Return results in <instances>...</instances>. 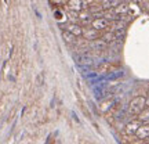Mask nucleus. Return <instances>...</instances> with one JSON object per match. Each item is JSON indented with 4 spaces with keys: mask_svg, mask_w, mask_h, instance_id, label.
Listing matches in <instances>:
<instances>
[{
    "mask_svg": "<svg viewBox=\"0 0 149 144\" xmlns=\"http://www.w3.org/2000/svg\"><path fill=\"white\" fill-rule=\"evenodd\" d=\"M93 27L95 28V29H105V28L108 27L107 18H101V17H98L97 20L93 21Z\"/></svg>",
    "mask_w": 149,
    "mask_h": 144,
    "instance_id": "obj_2",
    "label": "nucleus"
},
{
    "mask_svg": "<svg viewBox=\"0 0 149 144\" xmlns=\"http://www.w3.org/2000/svg\"><path fill=\"white\" fill-rule=\"evenodd\" d=\"M70 33H73L74 36H79V35H81L83 33V31L80 29V27H77V25H70L69 29H68Z\"/></svg>",
    "mask_w": 149,
    "mask_h": 144,
    "instance_id": "obj_5",
    "label": "nucleus"
},
{
    "mask_svg": "<svg viewBox=\"0 0 149 144\" xmlns=\"http://www.w3.org/2000/svg\"><path fill=\"white\" fill-rule=\"evenodd\" d=\"M137 134L139 136V139H145L149 136V126H144V128L137 129Z\"/></svg>",
    "mask_w": 149,
    "mask_h": 144,
    "instance_id": "obj_4",
    "label": "nucleus"
},
{
    "mask_svg": "<svg viewBox=\"0 0 149 144\" xmlns=\"http://www.w3.org/2000/svg\"><path fill=\"white\" fill-rule=\"evenodd\" d=\"M86 39H97L98 37V32L95 31V28H93V29H86L84 32H83Z\"/></svg>",
    "mask_w": 149,
    "mask_h": 144,
    "instance_id": "obj_3",
    "label": "nucleus"
},
{
    "mask_svg": "<svg viewBox=\"0 0 149 144\" xmlns=\"http://www.w3.org/2000/svg\"><path fill=\"white\" fill-rule=\"evenodd\" d=\"M128 128H130V129H127L128 132H137V129H138L139 126H138V123L134 122V123H130V125H128Z\"/></svg>",
    "mask_w": 149,
    "mask_h": 144,
    "instance_id": "obj_9",
    "label": "nucleus"
},
{
    "mask_svg": "<svg viewBox=\"0 0 149 144\" xmlns=\"http://www.w3.org/2000/svg\"><path fill=\"white\" fill-rule=\"evenodd\" d=\"M141 119L145 121V122H149V108L146 110V111H144L142 114H141Z\"/></svg>",
    "mask_w": 149,
    "mask_h": 144,
    "instance_id": "obj_8",
    "label": "nucleus"
},
{
    "mask_svg": "<svg viewBox=\"0 0 149 144\" xmlns=\"http://www.w3.org/2000/svg\"><path fill=\"white\" fill-rule=\"evenodd\" d=\"M127 10H128V7H127L126 4H120V6H117V8H116L117 13H126Z\"/></svg>",
    "mask_w": 149,
    "mask_h": 144,
    "instance_id": "obj_10",
    "label": "nucleus"
},
{
    "mask_svg": "<svg viewBox=\"0 0 149 144\" xmlns=\"http://www.w3.org/2000/svg\"><path fill=\"white\" fill-rule=\"evenodd\" d=\"M145 105V98L144 97H137V98H134L133 101H131V107H130V111L134 112V114H137L139 112Z\"/></svg>",
    "mask_w": 149,
    "mask_h": 144,
    "instance_id": "obj_1",
    "label": "nucleus"
},
{
    "mask_svg": "<svg viewBox=\"0 0 149 144\" xmlns=\"http://www.w3.org/2000/svg\"><path fill=\"white\" fill-rule=\"evenodd\" d=\"M70 4H72V7H73L74 10H80L81 6H83V0H72Z\"/></svg>",
    "mask_w": 149,
    "mask_h": 144,
    "instance_id": "obj_7",
    "label": "nucleus"
},
{
    "mask_svg": "<svg viewBox=\"0 0 149 144\" xmlns=\"http://www.w3.org/2000/svg\"><path fill=\"white\" fill-rule=\"evenodd\" d=\"M62 35H64V37H65V40H66V42L69 43V42H73L74 40V35L73 33H70L69 31H64V33H62Z\"/></svg>",
    "mask_w": 149,
    "mask_h": 144,
    "instance_id": "obj_6",
    "label": "nucleus"
}]
</instances>
